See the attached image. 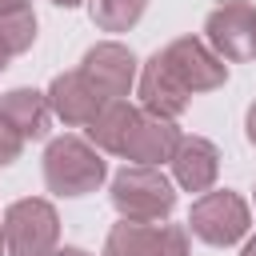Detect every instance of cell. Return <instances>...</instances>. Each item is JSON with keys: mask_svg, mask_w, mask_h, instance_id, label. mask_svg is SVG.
I'll list each match as a JSON object with an SVG mask.
<instances>
[{"mask_svg": "<svg viewBox=\"0 0 256 256\" xmlns=\"http://www.w3.org/2000/svg\"><path fill=\"white\" fill-rule=\"evenodd\" d=\"M108 196H112V208L120 212V220H136V224H160L176 208L172 180L148 164H124L112 176Z\"/></svg>", "mask_w": 256, "mask_h": 256, "instance_id": "obj_1", "label": "cell"}, {"mask_svg": "<svg viewBox=\"0 0 256 256\" xmlns=\"http://www.w3.org/2000/svg\"><path fill=\"white\" fill-rule=\"evenodd\" d=\"M108 164L96 144L80 136H56L44 148V184L56 196H88L104 184Z\"/></svg>", "mask_w": 256, "mask_h": 256, "instance_id": "obj_2", "label": "cell"}, {"mask_svg": "<svg viewBox=\"0 0 256 256\" xmlns=\"http://www.w3.org/2000/svg\"><path fill=\"white\" fill-rule=\"evenodd\" d=\"M4 240L8 256H52L60 244V216L48 200L24 196L4 208Z\"/></svg>", "mask_w": 256, "mask_h": 256, "instance_id": "obj_3", "label": "cell"}, {"mask_svg": "<svg viewBox=\"0 0 256 256\" xmlns=\"http://www.w3.org/2000/svg\"><path fill=\"white\" fill-rule=\"evenodd\" d=\"M248 224H252V212L244 204L240 192L232 188H216V192H204L192 212H188V228L196 240L212 244V248H228L236 240L248 236Z\"/></svg>", "mask_w": 256, "mask_h": 256, "instance_id": "obj_4", "label": "cell"}, {"mask_svg": "<svg viewBox=\"0 0 256 256\" xmlns=\"http://www.w3.org/2000/svg\"><path fill=\"white\" fill-rule=\"evenodd\" d=\"M204 40L220 60H252L256 56V8L252 0H220L204 20Z\"/></svg>", "mask_w": 256, "mask_h": 256, "instance_id": "obj_5", "label": "cell"}, {"mask_svg": "<svg viewBox=\"0 0 256 256\" xmlns=\"http://www.w3.org/2000/svg\"><path fill=\"white\" fill-rule=\"evenodd\" d=\"M160 56L188 92H212V88H224L228 80V64L196 36H176L172 44L160 48Z\"/></svg>", "mask_w": 256, "mask_h": 256, "instance_id": "obj_6", "label": "cell"}, {"mask_svg": "<svg viewBox=\"0 0 256 256\" xmlns=\"http://www.w3.org/2000/svg\"><path fill=\"white\" fill-rule=\"evenodd\" d=\"M104 256H188V236L176 224L120 220L104 236Z\"/></svg>", "mask_w": 256, "mask_h": 256, "instance_id": "obj_7", "label": "cell"}, {"mask_svg": "<svg viewBox=\"0 0 256 256\" xmlns=\"http://www.w3.org/2000/svg\"><path fill=\"white\" fill-rule=\"evenodd\" d=\"M80 72L84 80L104 96V100H124L136 84V56L128 44H116V40H100L84 52L80 60Z\"/></svg>", "mask_w": 256, "mask_h": 256, "instance_id": "obj_8", "label": "cell"}, {"mask_svg": "<svg viewBox=\"0 0 256 256\" xmlns=\"http://www.w3.org/2000/svg\"><path fill=\"white\" fill-rule=\"evenodd\" d=\"M48 108H52V116L56 120H64V124H72V128H88L96 116H100V108L108 104L88 80H84V72L80 68H72V72H60V76H52V84H48Z\"/></svg>", "mask_w": 256, "mask_h": 256, "instance_id": "obj_9", "label": "cell"}, {"mask_svg": "<svg viewBox=\"0 0 256 256\" xmlns=\"http://www.w3.org/2000/svg\"><path fill=\"white\" fill-rule=\"evenodd\" d=\"M188 100H192V92L168 72L164 56L160 52L148 56V64L140 68V108L160 116V120H176L188 112Z\"/></svg>", "mask_w": 256, "mask_h": 256, "instance_id": "obj_10", "label": "cell"}, {"mask_svg": "<svg viewBox=\"0 0 256 256\" xmlns=\"http://www.w3.org/2000/svg\"><path fill=\"white\" fill-rule=\"evenodd\" d=\"M180 136H184V132L176 128V120H160V116H152V112L140 108V116H136V124H132V136H128V144H124L120 156L132 160V164L160 168L164 160H172Z\"/></svg>", "mask_w": 256, "mask_h": 256, "instance_id": "obj_11", "label": "cell"}, {"mask_svg": "<svg viewBox=\"0 0 256 256\" xmlns=\"http://www.w3.org/2000/svg\"><path fill=\"white\" fill-rule=\"evenodd\" d=\"M172 180L184 188V192H212L216 176H220V152L212 140L204 136H180L176 152H172Z\"/></svg>", "mask_w": 256, "mask_h": 256, "instance_id": "obj_12", "label": "cell"}, {"mask_svg": "<svg viewBox=\"0 0 256 256\" xmlns=\"http://www.w3.org/2000/svg\"><path fill=\"white\" fill-rule=\"evenodd\" d=\"M0 120L20 136V140H44L52 124L48 96L36 88H12L0 96Z\"/></svg>", "mask_w": 256, "mask_h": 256, "instance_id": "obj_13", "label": "cell"}, {"mask_svg": "<svg viewBox=\"0 0 256 256\" xmlns=\"http://www.w3.org/2000/svg\"><path fill=\"white\" fill-rule=\"evenodd\" d=\"M136 116H140V108H132L128 100H108V104L100 108V116L84 128V132H88V144H96L100 152L120 156L124 144H128V136H132Z\"/></svg>", "mask_w": 256, "mask_h": 256, "instance_id": "obj_14", "label": "cell"}, {"mask_svg": "<svg viewBox=\"0 0 256 256\" xmlns=\"http://www.w3.org/2000/svg\"><path fill=\"white\" fill-rule=\"evenodd\" d=\"M148 0H88V16L100 32H128L144 16Z\"/></svg>", "mask_w": 256, "mask_h": 256, "instance_id": "obj_15", "label": "cell"}, {"mask_svg": "<svg viewBox=\"0 0 256 256\" xmlns=\"http://www.w3.org/2000/svg\"><path fill=\"white\" fill-rule=\"evenodd\" d=\"M0 36H4V44L12 48V56L28 52V48L36 44V16H32V12H20V16L0 20Z\"/></svg>", "mask_w": 256, "mask_h": 256, "instance_id": "obj_16", "label": "cell"}, {"mask_svg": "<svg viewBox=\"0 0 256 256\" xmlns=\"http://www.w3.org/2000/svg\"><path fill=\"white\" fill-rule=\"evenodd\" d=\"M20 152H24V140L0 120V168H8L12 160H20Z\"/></svg>", "mask_w": 256, "mask_h": 256, "instance_id": "obj_17", "label": "cell"}, {"mask_svg": "<svg viewBox=\"0 0 256 256\" xmlns=\"http://www.w3.org/2000/svg\"><path fill=\"white\" fill-rule=\"evenodd\" d=\"M20 12H32V0H0V20L20 16Z\"/></svg>", "mask_w": 256, "mask_h": 256, "instance_id": "obj_18", "label": "cell"}, {"mask_svg": "<svg viewBox=\"0 0 256 256\" xmlns=\"http://www.w3.org/2000/svg\"><path fill=\"white\" fill-rule=\"evenodd\" d=\"M244 132H248V140L256 144V100H252V108H248V116H244Z\"/></svg>", "mask_w": 256, "mask_h": 256, "instance_id": "obj_19", "label": "cell"}, {"mask_svg": "<svg viewBox=\"0 0 256 256\" xmlns=\"http://www.w3.org/2000/svg\"><path fill=\"white\" fill-rule=\"evenodd\" d=\"M8 60H12V48H8V44H4V36H0V72L8 68Z\"/></svg>", "mask_w": 256, "mask_h": 256, "instance_id": "obj_20", "label": "cell"}, {"mask_svg": "<svg viewBox=\"0 0 256 256\" xmlns=\"http://www.w3.org/2000/svg\"><path fill=\"white\" fill-rule=\"evenodd\" d=\"M52 256H92V252H84V248H56Z\"/></svg>", "mask_w": 256, "mask_h": 256, "instance_id": "obj_21", "label": "cell"}, {"mask_svg": "<svg viewBox=\"0 0 256 256\" xmlns=\"http://www.w3.org/2000/svg\"><path fill=\"white\" fill-rule=\"evenodd\" d=\"M52 4H56V8H80L84 0H52Z\"/></svg>", "mask_w": 256, "mask_h": 256, "instance_id": "obj_22", "label": "cell"}, {"mask_svg": "<svg viewBox=\"0 0 256 256\" xmlns=\"http://www.w3.org/2000/svg\"><path fill=\"white\" fill-rule=\"evenodd\" d=\"M240 256H256V236H248V244H244V252Z\"/></svg>", "mask_w": 256, "mask_h": 256, "instance_id": "obj_23", "label": "cell"}, {"mask_svg": "<svg viewBox=\"0 0 256 256\" xmlns=\"http://www.w3.org/2000/svg\"><path fill=\"white\" fill-rule=\"evenodd\" d=\"M8 252V240H4V220H0V256Z\"/></svg>", "mask_w": 256, "mask_h": 256, "instance_id": "obj_24", "label": "cell"}]
</instances>
